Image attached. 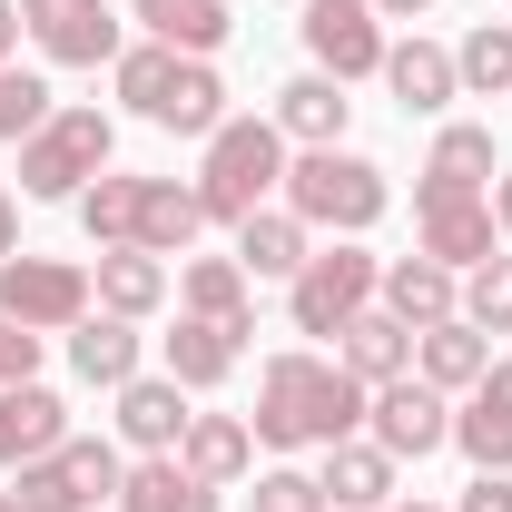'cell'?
<instances>
[{
  "mask_svg": "<svg viewBox=\"0 0 512 512\" xmlns=\"http://www.w3.org/2000/svg\"><path fill=\"white\" fill-rule=\"evenodd\" d=\"M365 384L345 375L335 355H266V375H256V444H276V453H325V444H345V434H365Z\"/></svg>",
  "mask_w": 512,
  "mask_h": 512,
  "instance_id": "cell-1",
  "label": "cell"
},
{
  "mask_svg": "<svg viewBox=\"0 0 512 512\" xmlns=\"http://www.w3.org/2000/svg\"><path fill=\"white\" fill-rule=\"evenodd\" d=\"M109 79H119V99L148 128H178V138H217V128H227V79H217V60L158 50V40H128L119 60H109Z\"/></svg>",
  "mask_w": 512,
  "mask_h": 512,
  "instance_id": "cell-2",
  "label": "cell"
},
{
  "mask_svg": "<svg viewBox=\"0 0 512 512\" xmlns=\"http://www.w3.org/2000/svg\"><path fill=\"white\" fill-rule=\"evenodd\" d=\"M276 188H286V128L276 119H227L207 138V158H197L207 227H247L256 207H276Z\"/></svg>",
  "mask_w": 512,
  "mask_h": 512,
  "instance_id": "cell-3",
  "label": "cell"
},
{
  "mask_svg": "<svg viewBox=\"0 0 512 512\" xmlns=\"http://www.w3.org/2000/svg\"><path fill=\"white\" fill-rule=\"evenodd\" d=\"M276 207H296L306 227H335V237H365L384 207H394V188H384L375 158H355V148H306V158H286Z\"/></svg>",
  "mask_w": 512,
  "mask_h": 512,
  "instance_id": "cell-4",
  "label": "cell"
},
{
  "mask_svg": "<svg viewBox=\"0 0 512 512\" xmlns=\"http://www.w3.org/2000/svg\"><path fill=\"white\" fill-rule=\"evenodd\" d=\"M109 158H119V119L69 99L20 138V197H79L89 178H109Z\"/></svg>",
  "mask_w": 512,
  "mask_h": 512,
  "instance_id": "cell-5",
  "label": "cell"
},
{
  "mask_svg": "<svg viewBox=\"0 0 512 512\" xmlns=\"http://www.w3.org/2000/svg\"><path fill=\"white\" fill-rule=\"evenodd\" d=\"M375 286H384V256H365L355 237H335V247H316L286 276V325L296 335H345V325L375 306Z\"/></svg>",
  "mask_w": 512,
  "mask_h": 512,
  "instance_id": "cell-6",
  "label": "cell"
},
{
  "mask_svg": "<svg viewBox=\"0 0 512 512\" xmlns=\"http://www.w3.org/2000/svg\"><path fill=\"white\" fill-rule=\"evenodd\" d=\"M119 483H128V453L119 444L69 434L60 453H40V463L10 473V503H20V512H99V503H119Z\"/></svg>",
  "mask_w": 512,
  "mask_h": 512,
  "instance_id": "cell-7",
  "label": "cell"
},
{
  "mask_svg": "<svg viewBox=\"0 0 512 512\" xmlns=\"http://www.w3.org/2000/svg\"><path fill=\"white\" fill-rule=\"evenodd\" d=\"M99 296H89V266L79 256H0V316L30 325V335H69V325L89 316Z\"/></svg>",
  "mask_w": 512,
  "mask_h": 512,
  "instance_id": "cell-8",
  "label": "cell"
},
{
  "mask_svg": "<svg viewBox=\"0 0 512 512\" xmlns=\"http://www.w3.org/2000/svg\"><path fill=\"white\" fill-rule=\"evenodd\" d=\"M414 247L453 266V276H473L483 256H503V227H493V188H414Z\"/></svg>",
  "mask_w": 512,
  "mask_h": 512,
  "instance_id": "cell-9",
  "label": "cell"
},
{
  "mask_svg": "<svg viewBox=\"0 0 512 512\" xmlns=\"http://www.w3.org/2000/svg\"><path fill=\"white\" fill-rule=\"evenodd\" d=\"M20 30H30L40 60H60V69H109L128 50L109 0H20Z\"/></svg>",
  "mask_w": 512,
  "mask_h": 512,
  "instance_id": "cell-10",
  "label": "cell"
},
{
  "mask_svg": "<svg viewBox=\"0 0 512 512\" xmlns=\"http://www.w3.org/2000/svg\"><path fill=\"white\" fill-rule=\"evenodd\" d=\"M296 30H306V60H316L325 79H345V89L384 69V10L375 0H306Z\"/></svg>",
  "mask_w": 512,
  "mask_h": 512,
  "instance_id": "cell-11",
  "label": "cell"
},
{
  "mask_svg": "<svg viewBox=\"0 0 512 512\" xmlns=\"http://www.w3.org/2000/svg\"><path fill=\"white\" fill-rule=\"evenodd\" d=\"M365 434H375L394 463H424V453L453 444V394H434L424 375H394V384H375V404H365Z\"/></svg>",
  "mask_w": 512,
  "mask_h": 512,
  "instance_id": "cell-12",
  "label": "cell"
},
{
  "mask_svg": "<svg viewBox=\"0 0 512 512\" xmlns=\"http://www.w3.org/2000/svg\"><path fill=\"white\" fill-rule=\"evenodd\" d=\"M394 453L375 444V434H345V444H325V463H316V493H325V512H384L394 503Z\"/></svg>",
  "mask_w": 512,
  "mask_h": 512,
  "instance_id": "cell-13",
  "label": "cell"
},
{
  "mask_svg": "<svg viewBox=\"0 0 512 512\" xmlns=\"http://www.w3.org/2000/svg\"><path fill=\"white\" fill-rule=\"evenodd\" d=\"M453 444L473 453V473H512V355H493V375L453 404Z\"/></svg>",
  "mask_w": 512,
  "mask_h": 512,
  "instance_id": "cell-14",
  "label": "cell"
},
{
  "mask_svg": "<svg viewBox=\"0 0 512 512\" xmlns=\"http://www.w3.org/2000/svg\"><path fill=\"white\" fill-rule=\"evenodd\" d=\"M69 444V404L50 384H0V473H20V463H40V453Z\"/></svg>",
  "mask_w": 512,
  "mask_h": 512,
  "instance_id": "cell-15",
  "label": "cell"
},
{
  "mask_svg": "<svg viewBox=\"0 0 512 512\" xmlns=\"http://www.w3.org/2000/svg\"><path fill=\"white\" fill-rule=\"evenodd\" d=\"M375 306H384V316H404L414 335H424V325L463 316V276H453V266H434L424 247H414V256H384V286H375Z\"/></svg>",
  "mask_w": 512,
  "mask_h": 512,
  "instance_id": "cell-16",
  "label": "cell"
},
{
  "mask_svg": "<svg viewBox=\"0 0 512 512\" xmlns=\"http://www.w3.org/2000/svg\"><path fill=\"white\" fill-rule=\"evenodd\" d=\"M119 444L128 453H178L188 444V384L178 375H128L119 384Z\"/></svg>",
  "mask_w": 512,
  "mask_h": 512,
  "instance_id": "cell-17",
  "label": "cell"
},
{
  "mask_svg": "<svg viewBox=\"0 0 512 512\" xmlns=\"http://www.w3.org/2000/svg\"><path fill=\"white\" fill-rule=\"evenodd\" d=\"M384 89L404 99V119H444L453 99H463V79H453V50H434V40H384Z\"/></svg>",
  "mask_w": 512,
  "mask_h": 512,
  "instance_id": "cell-18",
  "label": "cell"
},
{
  "mask_svg": "<svg viewBox=\"0 0 512 512\" xmlns=\"http://www.w3.org/2000/svg\"><path fill=\"white\" fill-rule=\"evenodd\" d=\"M89 296H99V316L148 325L158 306H168V256H148V247H99V266H89Z\"/></svg>",
  "mask_w": 512,
  "mask_h": 512,
  "instance_id": "cell-19",
  "label": "cell"
},
{
  "mask_svg": "<svg viewBox=\"0 0 512 512\" xmlns=\"http://www.w3.org/2000/svg\"><path fill=\"white\" fill-rule=\"evenodd\" d=\"M266 119L286 128V148H345V119H355V99H345V79L306 69V79H286V89H276V109H266Z\"/></svg>",
  "mask_w": 512,
  "mask_h": 512,
  "instance_id": "cell-20",
  "label": "cell"
},
{
  "mask_svg": "<svg viewBox=\"0 0 512 512\" xmlns=\"http://www.w3.org/2000/svg\"><path fill=\"white\" fill-rule=\"evenodd\" d=\"M128 20H138V40L188 50V60H217V50H227V30H237V10H227V0H128Z\"/></svg>",
  "mask_w": 512,
  "mask_h": 512,
  "instance_id": "cell-21",
  "label": "cell"
},
{
  "mask_svg": "<svg viewBox=\"0 0 512 512\" xmlns=\"http://www.w3.org/2000/svg\"><path fill=\"white\" fill-rule=\"evenodd\" d=\"M414 375L434 384V394H473V384L493 375V335H483V325H463V316L424 325V335H414Z\"/></svg>",
  "mask_w": 512,
  "mask_h": 512,
  "instance_id": "cell-22",
  "label": "cell"
},
{
  "mask_svg": "<svg viewBox=\"0 0 512 512\" xmlns=\"http://www.w3.org/2000/svg\"><path fill=\"white\" fill-rule=\"evenodd\" d=\"M335 365L365 384V394H375V384H394V375H414V325L384 316V306H365V316L335 335Z\"/></svg>",
  "mask_w": 512,
  "mask_h": 512,
  "instance_id": "cell-23",
  "label": "cell"
},
{
  "mask_svg": "<svg viewBox=\"0 0 512 512\" xmlns=\"http://www.w3.org/2000/svg\"><path fill=\"white\" fill-rule=\"evenodd\" d=\"M138 355H148V345H138V325H128V316H99V306H89V316L69 325V375L99 384V394H119V384L138 375Z\"/></svg>",
  "mask_w": 512,
  "mask_h": 512,
  "instance_id": "cell-24",
  "label": "cell"
},
{
  "mask_svg": "<svg viewBox=\"0 0 512 512\" xmlns=\"http://www.w3.org/2000/svg\"><path fill=\"white\" fill-rule=\"evenodd\" d=\"M168 355V375L188 384V394H207V384L237 375V355H247V325H207V316H178V335L158 345Z\"/></svg>",
  "mask_w": 512,
  "mask_h": 512,
  "instance_id": "cell-25",
  "label": "cell"
},
{
  "mask_svg": "<svg viewBox=\"0 0 512 512\" xmlns=\"http://www.w3.org/2000/svg\"><path fill=\"white\" fill-rule=\"evenodd\" d=\"M207 207H197V178H138V247L148 256H188Z\"/></svg>",
  "mask_w": 512,
  "mask_h": 512,
  "instance_id": "cell-26",
  "label": "cell"
},
{
  "mask_svg": "<svg viewBox=\"0 0 512 512\" xmlns=\"http://www.w3.org/2000/svg\"><path fill=\"white\" fill-rule=\"evenodd\" d=\"M178 463H188L197 483H247V463H256V424L247 414H188V444H178Z\"/></svg>",
  "mask_w": 512,
  "mask_h": 512,
  "instance_id": "cell-27",
  "label": "cell"
},
{
  "mask_svg": "<svg viewBox=\"0 0 512 512\" xmlns=\"http://www.w3.org/2000/svg\"><path fill=\"white\" fill-rule=\"evenodd\" d=\"M119 512H227L217 503V483H197L178 453H138L119 483Z\"/></svg>",
  "mask_w": 512,
  "mask_h": 512,
  "instance_id": "cell-28",
  "label": "cell"
},
{
  "mask_svg": "<svg viewBox=\"0 0 512 512\" xmlns=\"http://www.w3.org/2000/svg\"><path fill=\"white\" fill-rule=\"evenodd\" d=\"M306 256H316V227H306L296 207H256L247 227H237V266H247V276H296Z\"/></svg>",
  "mask_w": 512,
  "mask_h": 512,
  "instance_id": "cell-29",
  "label": "cell"
},
{
  "mask_svg": "<svg viewBox=\"0 0 512 512\" xmlns=\"http://www.w3.org/2000/svg\"><path fill=\"white\" fill-rule=\"evenodd\" d=\"M247 266H237V256H188V266H178V306H188V316H207V325H247L256 335V316H247Z\"/></svg>",
  "mask_w": 512,
  "mask_h": 512,
  "instance_id": "cell-30",
  "label": "cell"
},
{
  "mask_svg": "<svg viewBox=\"0 0 512 512\" xmlns=\"http://www.w3.org/2000/svg\"><path fill=\"white\" fill-rule=\"evenodd\" d=\"M424 188H493V128H473V119H453L444 138H434V158H424Z\"/></svg>",
  "mask_w": 512,
  "mask_h": 512,
  "instance_id": "cell-31",
  "label": "cell"
},
{
  "mask_svg": "<svg viewBox=\"0 0 512 512\" xmlns=\"http://www.w3.org/2000/svg\"><path fill=\"white\" fill-rule=\"evenodd\" d=\"M79 207V227H89V247H138V178H89V188L69 197Z\"/></svg>",
  "mask_w": 512,
  "mask_h": 512,
  "instance_id": "cell-32",
  "label": "cell"
},
{
  "mask_svg": "<svg viewBox=\"0 0 512 512\" xmlns=\"http://www.w3.org/2000/svg\"><path fill=\"white\" fill-rule=\"evenodd\" d=\"M453 79L473 99H512V20H483L463 50H453Z\"/></svg>",
  "mask_w": 512,
  "mask_h": 512,
  "instance_id": "cell-33",
  "label": "cell"
},
{
  "mask_svg": "<svg viewBox=\"0 0 512 512\" xmlns=\"http://www.w3.org/2000/svg\"><path fill=\"white\" fill-rule=\"evenodd\" d=\"M50 109H60V99H50V79H40V69L0 60V148H20V138L50 119Z\"/></svg>",
  "mask_w": 512,
  "mask_h": 512,
  "instance_id": "cell-34",
  "label": "cell"
},
{
  "mask_svg": "<svg viewBox=\"0 0 512 512\" xmlns=\"http://www.w3.org/2000/svg\"><path fill=\"white\" fill-rule=\"evenodd\" d=\"M463 325H483V335H512V256H483V266L463 276Z\"/></svg>",
  "mask_w": 512,
  "mask_h": 512,
  "instance_id": "cell-35",
  "label": "cell"
},
{
  "mask_svg": "<svg viewBox=\"0 0 512 512\" xmlns=\"http://www.w3.org/2000/svg\"><path fill=\"white\" fill-rule=\"evenodd\" d=\"M247 512H325V493H316V473L266 463V473H256V493H247Z\"/></svg>",
  "mask_w": 512,
  "mask_h": 512,
  "instance_id": "cell-36",
  "label": "cell"
},
{
  "mask_svg": "<svg viewBox=\"0 0 512 512\" xmlns=\"http://www.w3.org/2000/svg\"><path fill=\"white\" fill-rule=\"evenodd\" d=\"M40 345H50V335H30V325L0 316V384H30V375H40Z\"/></svg>",
  "mask_w": 512,
  "mask_h": 512,
  "instance_id": "cell-37",
  "label": "cell"
},
{
  "mask_svg": "<svg viewBox=\"0 0 512 512\" xmlns=\"http://www.w3.org/2000/svg\"><path fill=\"white\" fill-rule=\"evenodd\" d=\"M453 512H512V473H473V483H463V503Z\"/></svg>",
  "mask_w": 512,
  "mask_h": 512,
  "instance_id": "cell-38",
  "label": "cell"
},
{
  "mask_svg": "<svg viewBox=\"0 0 512 512\" xmlns=\"http://www.w3.org/2000/svg\"><path fill=\"white\" fill-rule=\"evenodd\" d=\"M0 60H20V0H0Z\"/></svg>",
  "mask_w": 512,
  "mask_h": 512,
  "instance_id": "cell-39",
  "label": "cell"
},
{
  "mask_svg": "<svg viewBox=\"0 0 512 512\" xmlns=\"http://www.w3.org/2000/svg\"><path fill=\"white\" fill-rule=\"evenodd\" d=\"M0 256H20V207H10V188H0Z\"/></svg>",
  "mask_w": 512,
  "mask_h": 512,
  "instance_id": "cell-40",
  "label": "cell"
},
{
  "mask_svg": "<svg viewBox=\"0 0 512 512\" xmlns=\"http://www.w3.org/2000/svg\"><path fill=\"white\" fill-rule=\"evenodd\" d=\"M493 227H503V237H512V168H503V178H493Z\"/></svg>",
  "mask_w": 512,
  "mask_h": 512,
  "instance_id": "cell-41",
  "label": "cell"
},
{
  "mask_svg": "<svg viewBox=\"0 0 512 512\" xmlns=\"http://www.w3.org/2000/svg\"><path fill=\"white\" fill-rule=\"evenodd\" d=\"M384 20H424V10H434V0H375Z\"/></svg>",
  "mask_w": 512,
  "mask_h": 512,
  "instance_id": "cell-42",
  "label": "cell"
},
{
  "mask_svg": "<svg viewBox=\"0 0 512 512\" xmlns=\"http://www.w3.org/2000/svg\"><path fill=\"white\" fill-rule=\"evenodd\" d=\"M384 512H434V503H414V493H394V503H384Z\"/></svg>",
  "mask_w": 512,
  "mask_h": 512,
  "instance_id": "cell-43",
  "label": "cell"
},
{
  "mask_svg": "<svg viewBox=\"0 0 512 512\" xmlns=\"http://www.w3.org/2000/svg\"><path fill=\"white\" fill-rule=\"evenodd\" d=\"M0 512H20V503H10V483H0Z\"/></svg>",
  "mask_w": 512,
  "mask_h": 512,
  "instance_id": "cell-44",
  "label": "cell"
}]
</instances>
